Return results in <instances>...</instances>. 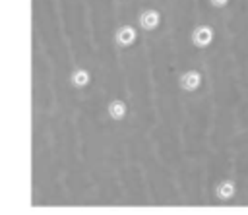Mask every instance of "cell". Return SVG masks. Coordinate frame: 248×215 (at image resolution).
Segmentation results:
<instances>
[{"label":"cell","mask_w":248,"mask_h":215,"mask_svg":"<svg viewBox=\"0 0 248 215\" xmlns=\"http://www.w3.org/2000/svg\"><path fill=\"white\" fill-rule=\"evenodd\" d=\"M213 37H215V31H213L211 25H198V27H194V31H192V43H194V46H198V48L209 46L211 41H213Z\"/></svg>","instance_id":"1"},{"label":"cell","mask_w":248,"mask_h":215,"mask_svg":"<svg viewBox=\"0 0 248 215\" xmlns=\"http://www.w3.org/2000/svg\"><path fill=\"white\" fill-rule=\"evenodd\" d=\"M178 85L184 89V91H196L200 85H202V74L198 70H188L180 76L178 79Z\"/></svg>","instance_id":"2"},{"label":"cell","mask_w":248,"mask_h":215,"mask_svg":"<svg viewBox=\"0 0 248 215\" xmlns=\"http://www.w3.org/2000/svg\"><path fill=\"white\" fill-rule=\"evenodd\" d=\"M159 23H161V14H159L157 10L149 8V10H143V12L140 14V25H141V29L153 31V29L159 27Z\"/></svg>","instance_id":"3"},{"label":"cell","mask_w":248,"mask_h":215,"mask_svg":"<svg viewBox=\"0 0 248 215\" xmlns=\"http://www.w3.org/2000/svg\"><path fill=\"white\" fill-rule=\"evenodd\" d=\"M136 37H138V33H136V29H134L132 25H122V27H118L116 33H114V41H116V45H120V46H130V45L136 41Z\"/></svg>","instance_id":"4"},{"label":"cell","mask_w":248,"mask_h":215,"mask_svg":"<svg viewBox=\"0 0 248 215\" xmlns=\"http://www.w3.org/2000/svg\"><path fill=\"white\" fill-rule=\"evenodd\" d=\"M215 194H217V198H219L221 201H227V200L234 198V194H236V184H234L232 180H221V182L215 186Z\"/></svg>","instance_id":"5"},{"label":"cell","mask_w":248,"mask_h":215,"mask_svg":"<svg viewBox=\"0 0 248 215\" xmlns=\"http://www.w3.org/2000/svg\"><path fill=\"white\" fill-rule=\"evenodd\" d=\"M107 110H108V116L114 118V120H122L126 116V105H124V101H118V99L110 101Z\"/></svg>","instance_id":"6"},{"label":"cell","mask_w":248,"mask_h":215,"mask_svg":"<svg viewBox=\"0 0 248 215\" xmlns=\"http://www.w3.org/2000/svg\"><path fill=\"white\" fill-rule=\"evenodd\" d=\"M72 83H74L76 87H85V85L89 83V74H87V70L78 68V70L72 74Z\"/></svg>","instance_id":"7"},{"label":"cell","mask_w":248,"mask_h":215,"mask_svg":"<svg viewBox=\"0 0 248 215\" xmlns=\"http://www.w3.org/2000/svg\"><path fill=\"white\" fill-rule=\"evenodd\" d=\"M209 4H211L213 8H225V6L229 4V0H209Z\"/></svg>","instance_id":"8"}]
</instances>
